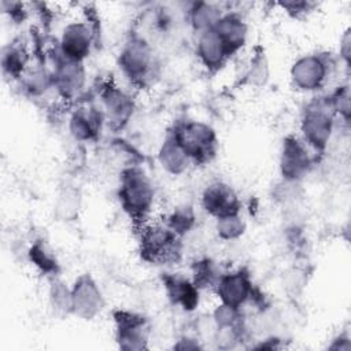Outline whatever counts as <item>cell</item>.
Masks as SVG:
<instances>
[{
  "mask_svg": "<svg viewBox=\"0 0 351 351\" xmlns=\"http://www.w3.org/2000/svg\"><path fill=\"white\" fill-rule=\"evenodd\" d=\"M118 195L125 213L133 221L144 225L155 200V188L147 173L138 166L123 169Z\"/></svg>",
  "mask_w": 351,
  "mask_h": 351,
  "instance_id": "1",
  "label": "cell"
},
{
  "mask_svg": "<svg viewBox=\"0 0 351 351\" xmlns=\"http://www.w3.org/2000/svg\"><path fill=\"white\" fill-rule=\"evenodd\" d=\"M122 73L136 85L145 86L158 75V59L152 44L140 34H132L123 44L119 59Z\"/></svg>",
  "mask_w": 351,
  "mask_h": 351,
  "instance_id": "2",
  "label": "cell"
},
{
  "mask_svg": "<svg viewBox=\"0 0 351 351\" xmlns=\"http://www.w3.org/2000/svg\"><path fill=\"white\" fill-rule=\"evenodd\" d=\"M170 132L193 163L202 165L215 156L218 138L215 130L208 123L202 121H182Z\"/></svg>",
  "mask_w": 351,
  "mask_h": 351,
  "instance_id": "3",
  "label": "cell"
},
{
  "mask_svg": "<svg viewBox=\"0 0 351 351\" xmlns=\"http://www.w3.org/2000/svg\"><path fill=\"white\" fill-rule=\"evenodd\" d=\"M140 254L151 263L177 262L181 256V240L165 222L144 223L140 234Z\"/></svg>",
  "mask_w": 351,
  "mask_h": 351,
  "instance_id": "4",
  "label": "cell"
},
{
  "mask_svg": "<svg viewBox=\"0 0 351 351\" xmlns=\"http://www.w3.org/2000/svg\"><path fill=\"white\" fill-rule=\"evenodd\" d=\"M335 125V112L325 97L313 99L303 110L300 130L303 141L317 152L325 151L330 141Z\"/></svg>",
  "mask_w": 351,
  "mask_h": 351,
  "instance_id": "5",
  "label": "cell"
},
{
  "mask_svg": "<svg viewBox=\"0 0 351 351\" xmlns=\"http://www.w3.org/2000/svg\"><path fill=\"white\" fill-rule=\"evenodd\" d=\"M115 340L126 351H140L148 347L149 325L144 315L129 310L114 311Z\"/></svg>",
  "mask_w": 351,
  "mask_h": 351,
  "instance_id": "6",
  "label": "cell"
},
{
  "mask_svg": "<svg viewBox=\"0 0 351 351\" xmlns=\"http://www.w3.org/2000/svg\"><path fill=\"white\" fill-rule=\"evenodd\" d=\"M328 55L310 53L300 56L291 67L292 84L304 92H313L324 86L330 73Z\"/></svg>",
  "mask_w": 351,
  "mask_h": 351,
  "instance_id": "7",
  "label": "cell"
},
{
  "mask_svg": "<svg viewBox=\"0 0 351 351\" xmlns=\"http://www.w3.org/2000/svg\"><path fill=\"white\" fill-rule=\"evenodd\" d=\"M313 156L307 149V144L295 136L285 137L280 154V173L284 181L299 182L310 171Z\"/></svg>",
  "mask_w": 351,
  "mask_h": 351,
  "instance_id": "8",
  "label": "cell"
},
{
  "mask_svg": "<svg viewBox=\"0 0 351 351\" xmlns=\"http://www.w3.org/2000/svg\"><path fill=\"white\" fill-rule=\"evenodd\" d=\"M73 313L82 319H93L104 308L103 293L90 274H81L71 287Z\"/></svg>",
  "mask_w": 351,
  "mask_h": 351,
  "instance_id": "9",
  "label": "cell"
},
{
  "mask_svg": "<svg viewBox=\"0 0 351 351\" xmlns=\"http://www.w3.org/2000/svg\"><path fill=\"white\" fill-rule=\"evenodd\" d=\"M52 74L55 90L64 100L77 99L85 88L86 70L84 62L70 60L59 53Z\"/></svg>",
  "mask_w": 351,
  "mask_h": 351,
  "instance_id": "10",
  "label": "cell"
},
{
  "mask_svg": "<svg viewBox=\"0 0 351 351\" xmlns=\"http://www.w3.org/2000/svg\"><path fill=\"white\" fill-rule=\"evenodd\" d=\"M104 121L114 130L122 129L134 112V101L130 95L117 85L107 84L100 90Z\"/></svg>",
  "mask_w": 351,
  "mask_h": 351,
  "instance_id": "11",
  "label": "cell"
},
{
  "mask_svg": "<svg viewBox=\"0 0 351 351\" xmlns=\"http://www.w3.org/2000/svg\"><path fill=\"white\" fill-rule=\"evenodd\" d=\"M93 30L86 22H70L64 26L59 40V53L70 60L84 62L93 45Z\"/></svg>",
  "mask_w": 351,
  "mask_h": 351,
  "instance_id": "12",
  "label": "cell"
},
{
  "mask_svg": "<svg viewBox=\"0 0 351 351\" xmlns=\"http://www.w3.org/2000/svg\"><path fill=\"white\" fill-rule=\"evenodd\" d=\"M214 289L221 303L239 308H241V306H244L254 296L251 277L243 269L222 273Z\"/></svg>",
  "mask_w": 351,
  "mask_h": 351,
  "instance_id": "13",
  "label": "cell"
},
{
  "mask_svg": "<svg viewBox=\"0 0 351 351\" xmlns=\"http://www.w3.org/2000/svg\"><path fill=\"white\" fill-rule=\"evenodd\" d=\"M202 207L207 214L214 218L240 213L241 210V204L234 189L221 181L213 182L206 186L202 193Z\"/></svg>",
  "mask_w": 351,
  "mask_h": 351,
  "instance_id": "14",
  "label": "cell"
},
{
  "mask_svg": "<svg viewBox=\"0 0 351 351\" xmlns=\"http://www.w3.org/2000/svg\"><path fill=\"white\" fill-rule=\"evenodd\" d=\"M104 123L103 111L90 104L78 106L70 115L69 130L77 141H92L97 138Z\"/></svg>",
  "mask_w": 351,
  "mask_h": 351,
  "instance_id": "15",
  "label": "cell"
},
{
  "mask_svg": "<svg viewBox=\"0 0 351 351\" xmlns=\"http://www.w3.org/2000/svg\"><path fill=\"white\" fill-rule=\"evenodd\" d=\"M213 29L223 43L230 56L239 52L247 41L248 26L244 18L237 12L223 14Z\"/></svg>",
  "mask_w": 351,
  "mask_h": 351,
  "instance_id": "16",
  "label": "cell"
},
{
  "mask_svg": "<svg viewBox=\"0 0 351 351\" xmlns=\"http://www.w3.org/2000/svg\"><path fill=\"white\" fill-rule=\"evenodd\" d=\"M196 53L202 64L210 70L217 71L225 66L230 58L223 43L218 37L214 29L199 33L196 43Z\"/></svg>",
  "mask_w": 351,
  "mask_h": 351,
  "instance_id": "17",
  "label": "cell"
},
{
  "mask_svg": "<svg viewBox=\"0 0 351 351\" xmlns=\"http://www.w3.org/2000/svg\"><path fill=\"white\" fill-rule=\"evenodd\" d=\"M163 284L171 304L178 306L185 311H193L199 306L200 289L192 280L178 274H167L163 277Z\"/></svg>",
  "mask_w": 351,
  "mask_h": 351,
  "instance_id": "18",
  "label": "cell"
},
{
  "mask_svg": "<svg viewBox=\"0 0 351 351\" xmlns=\"http://www.w3.org/2000/svg\"><path fill=\"white\" fill-rule=\"evenodd\" d=\"M158 160L163 170L173 176L182 174L192 163L188 154L184 151L170 130L159 147Z\"/></svg>",
  "mask_w": 351,
  "mask_h": 351,
  "instance_id": "19",
  "label": "cell"
},
{
  "mask_svg": "<svg viewBox=\"0 0 351 351\" xmlns=\"http://www.w3.org/2000/svg\"><path fill=\"white\" fill-rule=\"evenodd\" d=\"M30 55L26 44L22 40L15 38L3 48L1 52V69L5 77L12 80H21L29 69Z\"/></svg>",
  "mask_w": 351,
  "mask_h": 351,
  "instance_id": "20",
  "label": "cell"
},
{
  "mask_svg": "<svg viewBox=\"0 0 351 351\" xmlns=\"http://www.w3.org/2000/svg\"><path fill=\"white\" fill-rule=\"evenodd\" d=\"M188 21L195 32L203 33L213 29L223 12L211 3L207 1H195L188 8Z\"/></svg>",
  "mask_w": 351,
  "mask_h": 351,
  "instance_id": "21",
  "label": "cell"
},
{
  "mask_svg": "<svg viewBox=\"0 0 351 351\" xmlns=\"http://www.w3.org/2000/svg\"><path fill=\"white\" fill-rule=\"evenodd\" d=\"M23 89L27 95L33 97H38L47 93L49 89H55L53 86V74L44 66L29 67L26 73L21 78Z\"/></svg>",
  "mask_w": 351,
  "mask_h": 351,
  "instance_id": "22",
  "label": "cell"
},
{
  "mask_svg": "<svg viewBox=\"0 0 351 351\" xmlns=\"http://www.w3.org/2000/svg\"><path fill=\"white\" fill-rule=\"evenodd\" d=\"M29 259L30 262L44 274L47 276H52L55 277L58 270H59V265L56 262L55 255L52 254V251L45 245L44 241L37 240L32 244V247L29 248Z\"/></svg>",
  "mask_w": 351,
  "mask_h": 351,
  "instance_id": "23",
  "label": "cell"
},
{
  "mask_svg": "<svg viewBox=\"0 0 351 351\" xmlns=\"http://www.w3.org/2000/svg\"><path fill=\"white\" fill-rule=\"evenodd\" d=\"M221 270L218 269L217 263L213 262L211 259H200L193 263L192 266V281L193 284L199 288H208V287H215L217 281L221 277Z\"/></svg>",
  "mask_w": 351,
  "mask_h": 351,
  "instance_id": "24",
  "label": "cell"
},
{
  "mask_svg": "<svg viewBox=\"0 0 351 351\" xmlns=\"http://www.w3.org/2000/svg\"><path fill=\"white\" fill-rule=\"evenodd\" d=\"M215 219V230L222 240H236L245 232V221L240 213L222 215Z\"/></svg>",
  "mask_w": 351,
  "mask_h": 351,
  "instance_id": "25",
  "label": "cell"
},
{
  "mask_svg": "<svg viewBox=\"0 0 351 351\" xmlns=\"http://www.w3.org/2000/svg\"><path fill=\"white\" fill-rule=\"evenodd\" d=\"M49 303L56 313L71 314L73 313V298L71 288L56 277L51 278L49 285Z\"/></svg>",
  "mask_w": 351,
  "mask_h": 351,
  "instance_id": "26",
  "label": "cell"
},
{
  "mask_svg": "<svg viewBox=\"0 0 351 351\" xmlns=\"http://www.w3.org/2000/svg\"><path fill=\"white\" fill-rule=\"evenodd\" d=\"M80 207L81 200L78 192L75 189L67 188L59 195L55 210L62 221H73L75 217H78Z\"/></svg>",
  "mask_w": 351,
  "mask_h": 351,
  "instance_id": "27",
  "label": "cell"
},
{
  "mask_svg": "<svg viewBox=\"0 0 351 351\" xmlns=\"http://www.w3.org/2000/svg\"><path fill=\"white\" fill-rule=\"evenodd\" d=\"M241 308L229 304H218L213 313L217 329H241Z\"/></svg>",
  "mask_w": 351,
  "mask_h": 351,
  "instance_id": "28",
  "label": "cell"
},
{
  "mask_svg": "<svg viewBox=\"0 0 351 351\" xmlns=\"http://www.w3.org/2000/svg\"><path fill=\"white\" fill-rule=\"evenodd\" d=\"M245 77H247V81L255 86H263L267 84L270 77V70H269V63L263 51L255 52V55L251 58L250 67L247 70Z\"/></svg>",
  "mask_w": 351,
  "mask_h": 351,
  "instance_id": "29",
  "label": "cell"
},
{
  "mask_svg": "<svg viewBox=\"0 0 351 351\" xmlns=\"http://www.w3.org/2000/svg\"><path fill=\"white\" fill-rule=\"evenodd\" d=\"M174 233H177L180 237L185 234L195 223V214L191 207L182 206L174 208V211L167 217L165 222Z\"/></svg>",
  "mask_w": 351,
  "mask_h": 351,
  "instance_id": "30",
  "label": "cell"
},
{
  "mask_svg": "<svg viewBox=\"0 0 351 351\" xmlns=\"http://www.w3.org/2000/svg\"><path fill=\"white\" fill-rule=\"evenodd\" d=\"M335 115H340L346 122L350 119L351 106H350V89L348 86H339L330 97H328Z\"/></svg>",
  "mask_w": 351,
  "mask_h": 351,
  "instance_id": "31",
  "label": "cell"
},
{
  "mask_svg": "<svg viewBox=\"0 0 351 351\" xmlns=\"http://www.w3.org/2000/svg\"><path fill=\"white\" fill-rule=\"evenodd\" d=\"M340 58L344 60V63L350 64V59H351V33L350 29H347L341 38H340Z\"/></svg>",
  "mask_w": 351,
  "mask_h": 351,
  "instance_id": "32",
  "label": "cell"
},
{
  "mask_svg": "<svg viewBox=\"0 0 351 351\" xmlns=\"http://www.w3.org/2000/svg\"><path fill=\"white\" fill-rule=\"evenodd\" d=\"M281 5L291 14L295 16H299L300 14H304L306 11H308V3L306 1H288V3H281Z\"/></svg>",
  "mask_w": 351,
  "mask_h": 351,
  "instance_id": "33",
  "label": "cell"
},
{
  "mask_svg": "<svg viewBox=\"0 0 351 351\" xmlns=\"http://www.w3.org/2000/svg\"><path fill=\"white\" fill-rule=\"evenodd\" d=\"M174 348H178V350H196V348H200V346H199V343L195 339L182 337L181 340H178L177 344H174Z\"/></svg>",
  "mask_w": 351,
  "mask_h": 351,
  "instance_id": "34",
  "label": "cell"
}]
</instances>
